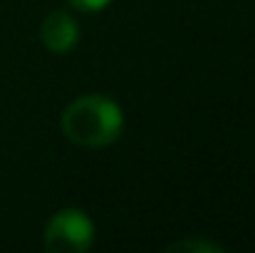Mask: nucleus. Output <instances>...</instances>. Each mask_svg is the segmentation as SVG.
<instances>
[{"label":"nucleus","instance_id":"nucleus-1","mask_svg":"<svg viewBox=\"0 0 255 253\" xmlns=\"http://www.w3.org/2000/svg\"><path fill=\"white\" fill-rule=\"evenodd\" d=\"M60 124L72 144L85 149H102L122 137L124 112L114 99L104 94H82L65 107Z\"/></svg>","mask_w":255,"mask_h":253},{"label":"nucleus","instance_id":"nucleus-2","mask_svg":"<svg viewBox=\"0 0 255 253\" xmlns=\"http://www.w3.org/2000/svg\"><path fill=\"white\" fill-rule=\"evenodd\" d=\"M47 253H85L94 244V221L82 209H60L45 224Z\"/></svg>","mask_w":255,"mask_h":253},{"label":"nucleus","instance_id":"nucleus-3","mask_svg":"<svg viewBox=\"0 0 255 253\" xmlns=\"http://www.w3.org/2000/svg\"><path fill=\"white\" fill-rule=\"evenodd\" d=\"M40 40L52 55H67L80 42V22L67 10H55L42 20Z\"/></svg>","mask_w":255,"mask_h":253},{"label":"nucleus","instance_id":"nucleus-4","mask_svg":"<svg viewBox=\"0 0 255 253\" xmlns=\"http://www.w3.org/2000/svg\"><path fill=\"white\" fill-rule=\"evenodd\" d=\"M166 251H183V253H223L226 249L216 241H208V239H181L176 244H171Z\"/></svg>","mask_w":255,"mask_h":253},{"label":"nucleus","instance_id":"nucleus-5","mask_svg":"<svg viewBox=\"0 0 255 253\" xmlns=\"http://www.w3.org/2000/svg\"><path fill=\"white\" fill-rule=\"evenodd\" d=\"M67 2H70L77 12H89V15H92V12H102L112 0H67Z\"/></svg>","mask_w":255,"mask_h":253}]
</instances>
